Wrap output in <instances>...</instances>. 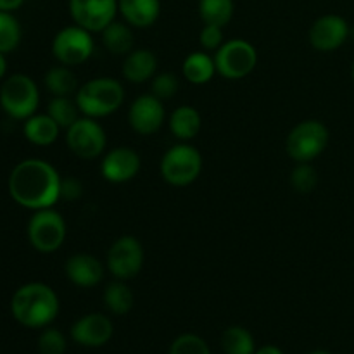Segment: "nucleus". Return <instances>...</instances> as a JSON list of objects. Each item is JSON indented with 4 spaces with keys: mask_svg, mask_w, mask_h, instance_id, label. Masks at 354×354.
Returning <instances> with one entry per match:
<instances>
[{
    "mask_svg": "<svg viewBox=\"0 0 354 354\" xmlns=\"http://www.w3.org/2000/svg\"><path fill=\"white\" fill-rule=\"evenodd\" d=\"M142 159L131 147H114L106 152L100 162V175L106 182L127 183L138 175Z\"/></svg>",
    "mask_w": 354,
    "mask_h": 354,
    "instance_id": "nucleus-15",
    "label": "nucleus"
},
{
    "mask_svg": "<svg viewBox=\"0 0 354 354\" xmlns=\"http://www.w3.org/2000/svg\"><path fill=\"white\" fill-rule=\"evenodd\" d=\"M351 26L339 14H325L320 16L310 28L308 40L318 52H334L348 41Z\"/></svg>",
    "mask_w": 354,
    "mask_h": 354,
    "instance_id": "nucleus-13",
    "label": "nucleus"
},
{
    "mask_svg": "<svg viewBox=\"0 0 354 354\" xmlns=\"http://www.w3.org/2000/svg\"><path fill=\"white\" fill-rule=\"evenodd\" d=\"M165 104L152 93L137 97L128 109V123L138 135H152L159 131L165 124Z\"/></svg>",
    "mask_w": 354,
    "mask_h": 354,
    "instance_id": "nucleus-14",
    "label": "nucleus"
},
{
    "mask_svg": "<svg viewBox=\"0 0 354 354\" xmlns=\"http://www.w3.org/2000/svg\"><path fill=\"white\" fill-rule=\"evenodd\" d=\"M168 127L173 137L182 142H189L199 135L201 128H203V118L196 107L180 106L169 116Z\"/></svg>",
    "mask_w": 354,
    "mask_h": 354,
    "instance_id": "nucleus-20",
    "label": "nucleus"
},
{
    "mask_svg": "<svg viewBox=\"0 0 354 354\" xmlns=\"http://www.w3.org/2000/svg\"><path fill=\"white\" fill-rule=\"evenodd\" d=\"M64 334L59 328L45 327L44 332L38 337V351L40 354H64L66 353Z\"/></svg>",
    "mask_w": 354,
    "mask_h": 354,
    "instance_id": "nucleus-33",
    "label": "nucleus"
},
{
    "mask_svg": "<svg viewBox=\"0 0 354 354\" xmlns=\"http://www.w3.org/2000/svg\"><path fill=\"white\" fill-rule=\"evenodd\" d=\"M10 313L23 327L45 328L57 318L59 297L47 283H24L10 299Z\"/></svg>",
    "mask_w": 354,
    "mask_h": 354,
    "instance_id": "nucleus-2",
    "label": "nucleus"
},
{
    "mask_svg": "<svg viewBox=\"0 0 354 354\" xmlns=\"http://www.w3.org/2000/svg\"><path fill=\"white\" fill-rule=\"evenodd\" d=\"M47 114L62 128V130H68L73 123L80 118V109L78 104L71 97H54V99L48 102Z\"/></svg>",
    "mask_w": 354,
    "mask_h": 354,
    "instance_id": "nucleus-28",
    "label": "nucleus"
},
{
    "mask_svg": "<svg viewBox=\"0 0 354 354\" xmlns=\"http://www.w3.org/2000/svg\"><path fill=\"white\" fill-rule=\"evenodd\" d=\"M93 38L90 31L78 24H69L57 31L52 40V55L62 66H80L88 61L93 54Z\"/></svg>",
    "mask_w": 354,
    "mask_h": 354,
    "instance_id": "nucleus-9",
    "label": "nucleus"
},
{
    "mask_svg": "<svg viewBox=\"0 0 354 354\" xmlns=\"http://www.w3.org/2000/svg\"><path fill=\"white\" fill-rule=\"evenodd\" d=\"M221 348L225 354H254V337L248 328L234 325V327H228L221 335Z\"/></svg>",
    "mask_w": 354,
    "mask_h": 354,
    "instance_id": "nucleus-27",
    "label": "nucleus"
},
{
    "mask_svg": "<svg viewBox=\"0 0 354 354\" xmlns=\"http://www.w3.org/2000/svg\"><path fill=\"white\" fill-rule=\"evenodd\" d=\"M100 40L106 50H109L113 55H128L135 48V37L133 28L124 21H116L107 24L100 31Z\"/></svg>",
    "mask_w": 354,
    "mask_h": 354,
    "instance_id": "nucleus-22",
    "label": "nucleus"
},
{
    "mask_svg": "<svg viewBox=\"0 0 354 354\" xmlns=\"http://www.w3.org/2000/svg\"><path fill=\"white\" fill-rule=\"evenodd\" d=\"M182 75L192 85H206L216 75L214 57L206 50L190 52L182 64Z\"/></svg>",
    "mask_w": 354,
    "mask_h": 354,
    "instance_id": "nucleus-23",
    "label": "nucleus"
},
{
    "mask_svg": "<svg viewBox=\"0 0 354 354\" xmlns=\"http://www.w3.org/2000/svg\"><path fill=\"white\" fill-rule=\"evenodd\" d=\"M61 130L62 128L47 113L33 114L28 120H24L23 127V133L26 140L35 145H40V147H47V145L54 144L59 138Z\"/></svg>",
    "mask_w": 354,
    "mask_h": 354,
    "instance_id": "nucleus-21",
    "label": "nucleus"
},
{
    "mask_svg": "<svg viewBox=\"0 0 354 354\" xmlns=\"http://www.w3.org/2000/svg\"><path fill=\"white\" fill-rule=\"evenodd\" d=\"M21 41L19 21L9 10H0V52H12Z\"/></svg>",
    "mask_w": 354,
    "mask_h": 354,
    "instance_id": "nucleus-29",
    "label": "nucleus"
},
{
    "mask_svg": "<svg viewBox=\"0 0 354 354\" xmlns=\"http://www.w3.org/2000/svg\"><path fill=\"white\" fill-rule=\"evenodd\" d=\"M349 37H353V38H354V26L351 28V30H349Z\"/></svg>",
    "mask_w": 354,
    "mask_h": 354,
    "instance_id": "nucleus-40",
    "label": "nucleus"
},
{
    "mask_svg": "<svg viewBox=\"0 0 354 354\" xmlns=\"http://www.w3.org/2000/svg\"><path fill=\"white\" fill-rule=\"evenodd\" d=\"M24 0H0V10H9V12H12V10L19 9L21 6H23Z\"/></svg>",
    "mask_w": 354,
    "mask_h": 354,
    "instance_id": "nucleus-36",
    "label": "nucleus"
},
{
    "mask_svg": "<svg viewBox=\"0 0 354 354\" xmlns=\"http://www.w3.org/2000/svg\"><path fill=\"white\" fill-rule=\"evenodd\" d=\"M118 12L131 28L145 30L161 16V0H118Z\"/></svg>",
    "mask_w": 354,
    "mask_h": 354,
    "instance_id": "nucleus-18",
    "label": "nucleus"
},
{
    "mask_svg": "<svg viewBox=\"0 0 354 354\" xmlns=\"http://www.w3.org/2000/svg\"><path fill=\"white\" fill-rule=\"evenodd\" d=\"M144 248L133 235L116 239L106 256V268L118 280H131L142 272L144 266Z\"/></svg>",
    "mask_w": 354,
    "mask_h": 354,
    "instance_id": "nucleus-11",
    "label": "nucleus"
},
{
    "mask_svg": "<svg viewBox=\"0 0 354 354\" xmlns=\"http://www.w3.org/2000/svg\"><path fill=\"white\" fill-rule=\"evenodd\" d=\"M199 44L203 50L216 52L225 44L223 28L213 26V24H204L199 33Z\"/></svg>",
    "mask_w": 354,
    "mask_h": 354,
    "instance_id": "nucleus-34",
    "label": "nucleus"
},
{
    "mask_svg": "<svg viewBox=\"0 0 354 354\" xmlns=\"http://www.w3.org/2000/svg\"><path fill=\"white\" fill-rule=\"evenodd\" d=\"M45 86L54 97H69L78 90V80L69 66H54L45 73Z\"/></svg>",
    "mask_w": 354,
    "mask_h": 354,
    "instance_id": "nucleus-25",
    "label": "nucleus"
},
{
    "mask_svg": "<svg viewBox=\"0 0 354 354\" xmlns=\"http://www.w3.org/2000/svg\"><path fill=\"white\" fill-rule=\"evenodd\" d=\"M68 7L73 23L90 33H100L120 14L118 0H69Z\"/></svg>",
    "mask_w": 354,
    "mask_h": 354,
    "instance_id": "nucleus-12",
    "label": "nucleus"
},
{
    "mask_svg": "<svg viewBox=\"0 0 354 354\" xmlns=\"http://www.w3.org/2000/svg\"><path fill=\"white\" fill-rule=\"evenodd\" d=\"M330 131L327 124L318 120H306L297 123L289 131L286 151L296 162H311L327 149Z\"/></svg>",
    "mask_w": 354,
    "mask_h": 354,
    "instance_id": "nucleus-5",
    "label": "nucleus"
},
{
    "mask_svg": "<svg viewBox=\"0 0 354 354\" xmlns=\"http://www.w3.org/2000/svg\"><path fill=\"white\" fill-rule=\"evenodd\" d=\"M310 354H330V353H327V351H313V353H310Z\"/></svg>",
    "mask_w": 354,
    "mask_h": 354,
    "instance_id": "nucleus-39",
    "label": "nucleus"
},
{
    "mask_svg": "<svg viewBox=\"0 0 354 354\" xmlns=\"http://www.w3.org/2000/svg\"><path fill=\"white\" fill-rule=\"evenodd\" d=\"M6 71H7L6 54H3V52H0V80L3 78V75H6Z\"/></svg>",
    "mask_w": 354,
    "mask_h": 354,
    "instance_id": "nucleus-38",
    "label": "nucleus"
},
{
    "mask_svg": "<svg viewBox=\"0 0 354 354\" xmlns=\"http://www.w3.org/2000/svg\"><path fill=\"white\" fill-rule=\"evenodd\" d=\"M235 12L234 0H199V16L204 24L225 28Z\"/></svg>",
    "mask_w": 354,
    "mask_h": 354,
    "instance_id": "nucleus-26",
    "label": "nucleus"
},
{
    "mask_svg": "<svg viewBox=\"0 0 354 354\" xmlns=\"http://www.w3.org/2000/svg\"><path fill=\"white\" fill-rule=\"evenodd\" d=\"M351 76H353V82H354V62H353V69H351Z\"/></svg>",
    "mask_w": 354,
    "mask_h": 354,
    "instance_id": "nucleus-41",
    "label": "nucleus"
},
{
    "mask_svg": "<svg viewBox=\"0 0 354 354\" xmlns=\"http://www.w3.org/2000/svg\"><path fill=\"white\" fill-rule=\"evenodd\" d=\"M40 104V92L28 75L9 76L0 86V106L12 120H28Z\"/></svg>",
    "mask_w": 354,
    "mask_h": 354,
    "instance_id": "nucleus-6",
    "label": "nucleus"
},
{
    "mask_svg": "<svg viewBox=\"0 0 354 354\" xmlns=\"http://www.w3.org/2000/svg\"><path fill=\"white\" fill-rule=\"evenodd\" d=\"M216 73L225 80H242L254 71L258 64V52L254 45L242 38L228 40L214 52Z\"/></svg>",
    "mask_w": 354,
    "mask_h": 354,
    "instance_id": "nucleus-8",
    "label": "nucleus"
},
{
    "mask_svg": "<svg viewBox=\"0 0 354 354\" xmlns=\"http://www.w3.org/2000/svg\"><path fill=\"white\" fill-rule=\"evenodd\" d=\"M64 273L69 282L75 283L76 287L90 289V287H95L102 282L106 266L95 256L86 254V252H78V254H73L66 261Z\"/></svg>",
    "mask_w": 354,
    "mask_h": 354,
    "instance_id": "nucleus-17",
    "label": "nucleus"
},
{
    "mask_svg": "<svg viewBox=\"0 0 354 354\" xmlns=\"http://www.w3.org/2000/svg\"><path fill=\"white\" fill-rule=\"evenodd\" d=\"M203 171V156L189 142H182L165 152L159 162L162 180L173 187L192 185Z\"/></svg>",
    "mask_w": 354,
    "mask_h": 354,
    "instance_id": "nucleus-4",
    "label": "nucleus"
},
{
    "mask_svg": "<svg viewBox=\"0 0 354 354\" xmlns=\"http://www.w3.org/2000/svg\"><path fill=\"white\" fill-rule=\"evenodd\" d=\"M254 354H283V351L280 348H277V346H263V348L256 349Z\"/></svg>",
    "mask_w": 354,
    "mask_h": 354,
    "instance_id": "nucleus-37",
    "label": "nucleus"
},
{
    "mask_svg": "<svg viewBox=\"0 0 354 354\" xmlns=\"http://www.w3.org/2000/svg\"><path fill=\"white\" fill-rule=\"evenodd\" d=\"M169 354H211V349L201 335L182 334L173 341Z\"/></svg>",
    "mask_w": 354,
    "mask_h": 354,
    "instance_id": "nucleus-32",
    "label": "nucleus"
},
{
    "mask_svg": "<svg viewBox=\"0 0 354 354\" xmlns=\"http://www.w3.org/2000/svg\"><path fill=\"white\" fill-rule=\"evenodd\" d=\"M123 76L130 83H140L149 82L156 76L158 71V57L149 48H133L128 55H124L123 62Z\"/></svg>",
    "mask_w": 354,
    "mask_h": 354,
    "instance_id": "nucleus-19",
    "label": "nucleus"
},
{
    "mask_svg": "<svg viewBox=\"0 0 354 354\" xmlns=\"http://www.w3.org/2000/svg\"><path fill=\"white\" fill-rule=\"evenodd\" d=\"M61 176L44 159H24L9 175V194L26 209H47L61 199Z\"/></svg>",
    "mask_w": 354,
    "mask_h": 354,
    "instance_id": "nucleus-1",
    "label": "nucleus"
},
{
    "mask_svg": "<svg viewBox=\"0 0 354 354\" xmlns=\"http://www.w3.org/2000/svg\"><path fill=\"white\" fill-rule=\"evenodd\" d=\"M83 196V185L76 178L61 180V199L76 201Z\"/></svg>",
    "mask_w": 354,
    "mask_h": 354,
    "instance_id": "nucleus-35",
    "label": "nucleus"
},
{
    "mask_svg": "<svg viewBox=\"0 0 354 354\" xmlns=\"http://www.w3.org/2000/svg\"><path fill=\"white\" fill-rule=\"evenodd\" d=\"M66 144L80 159H95L104 154L107 145L106 130L95 118L80 116L66 130Z\"/></svg>",
    "mask_w": 354,
    "mask_h": 354,
    "instance_id": "nucleus-10",
    "label": "nucleus"
},
{
    "mask_svg": "<svg viewBox=\"0 0 354 354\" xmlns=\"http://www.w3.org/2000/svg\"><path fill=\"white\" fill-rule=\"evenodd\" d=\"M26 234L33 249L44 254H50V252L59 251L64 244L68 227L59 211H55L54 207H47V209L35 211L33 216L28 221Z\"/></svg>",
    "mask_w": 354,
    "mask_h": 354,
    "instance_id": "nucleus-7",
    "label": "nucleus"
},
{
    "mask_svg": "<svg viewBox=\"0 0 354 354\" xmlns=\"http://www.w3.org/2000/svg\"><path fill=\"white\" fill-rule=\"evenodd\" d=\"M75 100L83 116L99 120V118L111 116L123 106L124 88L118 80L100 76V78L88 80L82 86H78Z\"/></svg>",
    "mask_w": 354,
    "mask_h": 354,
    "instance_id": "nucleus-3",
    "label": "nucleus"
},
{
    "mask_svg": "<svg viewBox=\"0 0 354 354\" xmlns=\"http://www.w3.org/2000/svg\"><path fill=\"white\" fill-rule=\"evenodd\" d=\"M114 334L113 322L104 313H88L78 318L71 327V339L85 348H100Z\"/></svg>",
    "mask_w": 354,
    "mask_h": 354,
    "instance_id": "nucleus-16",
    "label": "nucleus"
},
{
    "mask_svg": "<svg viewBox=\"0 0 354 354\" xmlns=\"http://www.w3.org/2000/svg\"><path fill=\"white\" fill-rule=\"evenodd\" d=\"M102 301L107 311L121 317V315L130 313L135 304V296L133 290L128 287V283L124 280L114 279L113 282H109L104 287Z\"/></svg>",
    "mask_w": 354,
    "mask_h": 354,
    "instance_id": "nucleus-24",
    "label": "nucleus"
},
{
    "mask_svg": "<svg viewBox=\"0 0 354 354\" xmlns=\"http://www.w3.org/2000/svg\"><path fill=\"white\" fill-rule=\"evenodd\" d=\"M290 183L299 194H310L318 183V173L310 162H297L290 173Z\"/></svg>",
    "mask_w": 354,
    "mask_h": 354,
    "instance_id": "nucleus-30",
    "label": "nucleus"
},
{
    "mask_svg": "<svg viewBox=\"0 0 354 354\" xmlns=\"http://www.w3.org/2000/svg\"><path fill=\"white\" fill-rule=\"evenodd\" d=\"M180 82L178 76L171 71H165L156 75L154 78L151 80V93L154 97H158L159 100H169L175 97V93L178 92Z\"/></svg>",
    "mask_w": 354,
    "mask_h": 354,
    "instance_id": "nucleus-31",
    "label": "nucleus"
}]
</instances>
